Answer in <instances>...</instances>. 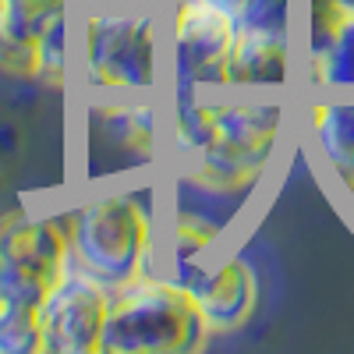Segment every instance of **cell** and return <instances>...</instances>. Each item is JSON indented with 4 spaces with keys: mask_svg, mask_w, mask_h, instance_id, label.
Here are the masks:
<instances>
[{
    "mask_svg": "<svg viewBox=\"0 0 354 354\" xmlns=\"http://www.w3.org/2000/svg\"><path fill=\"white\" fill-rule=\"evenodd\" d=\"M290 110L280 100H220L216 93L177 96L170 121V156L192 185L213 195H248L273 170Z\"/></svg>",
    "mask_w": 354,
    "mask_h": 354,
    "instance_id": "6da1fadb",
    "label": "cell"
},
{
    "mask_svg": "<svg viewBox=\"0 0 354 354\" xmlns=\"http://www.w3.org/2000/svg\"><path fill=\"white\" fill-rule=\"evenodd\" d=\"M71 266L117 290L156 266L149 192H93L71 205Z\"/></svg>",
    "mask_w": 354,
    "mask_h": 354,
    "instance_id": "7a4b0ae2",
    "label": "cell"
},
{
    "mask_svg": "<svg viewBox=\"0 0 354 354\" xmlns=\"http://www.w3.org/2000/svg\"><path fill=\"white\" fill-rule=\"evenodd\" d=\"M209 337L195 294L177 277L153 270L110 290L100 354H195Z\"/></svg>",
    "mask_w": 354,
    "mask_h": 354,
    "instance_id": "3957f363",
    "label": "cell"
},
{
    "mask_svg": "<svg viewBox=\"0 0 354 354\" xmlns=\"http://www.w3.org/2000/svg\"><path fill=\"white\" fill-rule=\"evenodd\" d=\"M160 25L153 4L88 8L82 71L96 96H153L160 85Z\"/></svg>",
    "mask_w": 354,
    "mask_h": 354,
    "instance_id": "277c9868",
    "label": "cell"
},
{
    "mask_svg": "<svg viewBox=\"0 0 354 354\" xmlns=\"http://www.w3.org/2000/svg\"><path fill=\"white\" fill-rule=\"evenodd\" d=\"M71 270V205L0 216V301L39 305Z\"/></svg>",
    "mask_w": 354,
    "mask_h": 354,
    "instance_id": "5b68a950",
    "label": "cell"
},
{
    "mask_svg": "<svg viewBox=\"0 0 354 354\" xmlns=\"http://www.w3.org/2000/svg\"><path fill=\"white\" fill-rule=\"evenodd\" d=\"M234 36L238 25L230 0H170L167 39L177 96L227 93Z\"/></svg>",
    "mask_w": 354,
    "mask_h": 354,
    "instance_id": "8992f818",
    "label": "cell"
},
{
    "mask_svg": "<svg viewBox=\"0 0 354 354\" xmlns=\"http://www.w3.org/2000/svg\"><path fill=\"white\" fill-rule=\"evenodd\" d=\"M160 121L149 96H106L88 103V156L103 163L93 177L128 174L156 163Z\"/></svg>",
    "mask_w": 354,
    "mask_h": 354,
    "instance_id": "52a82bcc",
    "label": "cell"
},
{
    "mask_svg": "<svg viewBox=\"0 0 354 354\" xmlns=\"http://www.w3.org/2000/svg\"><path fill=\"white\" fill-rule=\"evenodd\" d=\"M110 308V290L71 270L39 301L43 354H100V337Z\"/></svg>",
    "mask_w": 354,
    "mask_h": 354,
    "instance_id": "ba28073f",
    "label": "cell"
},
{
    "mask_svg": "<svg viewBox=\"0 0 354 354\" xmlns=\"http://www.w3.org/2000/svg\"><path fill=\"white\" fill-rule=\"evenodd\" d=\"M181 280L209 322L213 333H234L248 326L259 308V277L241 255H209L174 273Z\"/></svg>",
    "mask_w": 354,
    "mask_h": 354,
    "instance_id": "9c48e42d",
    "label": "cell"
},
{
    "mask_svg": "<svg viewBox=\"0 0 354 354\" xmlns=\"http://www.w3.org/2000/svg\"><path fill=\"white\" fill-rule=\"evenodd\" d=\"M301 131L322 170L354 195V93H308Z\"/></svg>",
    "mask_w": 354,
    "mask_h": 354,
    "instance_id": "30bf717a",
    "label": "cell"
},
{
    "mask_svg": "<svg viewBox=\"0 0 354 354\" xmlns=\"http://www.w3.org/2000/svg\"><path fill=\"white\" fill-rule=\"evenodd\" d=\"M301 71L298 36L238 28L227 71V93H280Z\"/></svg>",
    "mask_w": 354,
    "mask_h": 354,
    "instance_id": "8fae6325",
    "label": "cell"
},
{
    "mask_svg": "<svg viewBox=\"0 0 354 354\" xmlns=\"http://www.w3.org/2000/svg\"><path fill=\"white\" fill-rule=\"evenodd\" d=\"M301 82L308 93H354V0L337 39L301 61Z\"/></svg>",
    "mask_w": 354,
    "mask_h": 354,
    "instance_id": "7c38bea8",
    "label": "cell"
},
{
    "mask_svg": "<svg viewBox=\"0 0 354 354\" xmlns=\"http://www.w3.org/2000/svg\"><path fill=\"white\" fill-rule=\"evenodd\" d=\"M220 248V227L209 223L198 213H181L170 227V262L174 273L185 270V266H195L202 259L216 255Z\"/></svg>",
    "mask_w": 354,
    "mask_h": 354,
    "instance_id": "4fadbf2b",
    "label": "cell"
},
{
    "mask_svg": "<svg viewBox=\"0 0 354 354\" xmlns=\"http://www.w3.org/2000/svg\"><path fill=\"white\" fill-rule=\"evenodd\" d=\"M0 354H43L39 305L0 301Z\"/></svg>",
    "mask_w": 354,
    "mask_h": 354,
    "instance_id": "5bb4252c",
    "label": "cell"
},
{
    "mask_svg": "<svg viewBox=\"0 0 354 354\" xmlns=\"http://www.w3.org/2000/svg\"><path fill=\"white\" fill-rule=\"evenodd\" d=\"M68 78V15L39 36V82L61 88Z\"/></svg>",
    "mask_w": 354,
    "mask_h": 354,
    "instance_id": "9a60e30c",
    "label": "cell"
},
{
    "mask_svg": "<svg viewBox=\"0 0 354 354\" xmlns=\"http://www.w3.org/2000/svg\"><path fill=\"white\" fill-rule=\"evenodd\" d=\"M0 75L18 82H39V43L15 39L0 28Z\"/></svg>",
    "mask_w": 354,
    "mask_h": 354,
    "instance_id": "2e32d148",
    "label": "cell"
},
{
    "mask_svg": "<svg viewBox=\"0 0 354 354\" xmlns=\"http://www.w3.org/2000/svg\"><path fill=\"white\" fill-rule=\"evenodd\" d=\"M88 8H121V4H153L156 8V0H85Z\"/></svg>",
    "mask_w": 354,
    "mask_h": 354,
    "instance_id": "e0dca14e",
    "label": "cell"
},
{
    "mask_svg": "<svg viewBox=\"0 0 354 354\" xmlns=\"http://www.w3.org/2000/svg\"><path fill=\"white\" fill-rule=\"evenodd\" d=\"M18 4H68V0H18Z\"/></svg>",
    "mask_w": 354,
    "mask_h": 354,
    "instance_id": "ac0fdd59",
    "label": "cell"
}]
</instances>
